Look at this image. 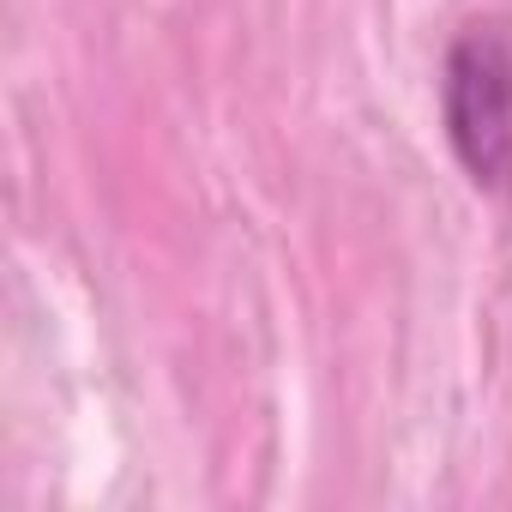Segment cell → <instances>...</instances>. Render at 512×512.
Returning <instances> with one entry per match:
<instances>
[{"mask_svg":"<svg viewBox=\"0 0 512 512\" xmlns=\"http://www.w3.org/2000/svg\"><path fill=\"white\" fill-rule=\"evenodd\" d=\"M440 115L452 157L482 193L512 187V37L500 25H470L446 49Z\"/></svg>","mask_w":512,"mask_h":512,"instance_id":"cell-1","label":"cell"}]
</instances>
